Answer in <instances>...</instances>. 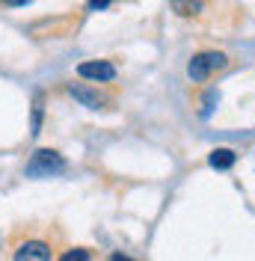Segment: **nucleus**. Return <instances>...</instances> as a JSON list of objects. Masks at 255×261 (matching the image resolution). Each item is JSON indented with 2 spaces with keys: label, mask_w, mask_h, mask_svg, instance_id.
Here are the masks:
<instances>
[{
  "label": "nucleus",
  "mask_w": 255,
  "mask_h": 261,
  "mask_svg": "<svg viewBox=\"0 0 255 261\" xmlns=\"http://www.w3.org/2000/svg\"><path fill=\"white\" fill-rule=\"evenodd\" d=\"M60 261H89V252L86 249H68Z\"/></svg>",
  "instance_id": "nucleus-8"
},
{
  "label": "nucleus",
  "mask_w": 255,
  "mask_h": 261,
  "mask_svg": "<svg viewBox=\"0 0 255 261\" xmlns=\"http://www.w3.org/2000/svg\"><path fill=\"white\" fill-rule=\"evenodd\" d=\"M78 74L80 77H86V81L107 83V81L116 77V68H113V63H107V60H92V63H80Z\"/></svg>",
  "instance_id": "nucleus-3"
},
{
  "label": "nucleus",
  "mask_w": 255,
  "mask_h": 261,
  "mask_svg": "<svg viewBox=\"0 0 255 261\" xmlns=\"http://www.w3.org/2000/svg\"><path fill=\"white\" fill-rule=\"evenodd\" d=\"M15 261H50V246L42 241H30L15 249Z\"/></svg>",
  "instance_id": "nucleus-5"
},
{
  "label": "nucleus",
  "mask_w": 255,
  "mask_h": 261,
  "mask_svg": "<svg viewBox=\"0 0 255 261\" xmlns=\"http://www.w3.org/2000/svg\"><path fill=\"white\" fill-rule=\"evenodd\" d=\"M63 169H65L63 154H57V151H50V148H39L30 158V163H27V175H30V178L57 175V172H63Z\"/></svg>",
  "instance_id": "nucleus-2"
},
{
  "label": "nucleus",
  "mask_w": 255,
  "mask_h": 261,
  "mask_svg": "<svg viewBox=\"0 0 255 261\" xmlns=\"http://www.w3.org/2000/svg\"><path fill=\"white\" fill-rule=\"evenodd\" d=\"M0 3H3V6H27L30 0H0Z\"/></svg>",
  "instance_id": "nucleus-9"
},
{
  "label": "nucleus",
  "mask_w": 255,
  "mask_h": 261,
  "mask_svg": "<svg viewBox=\"0 0 255 261\" xmlns=\"http://www.w3.org/2000/svg\"><path fill=\"white\" fill-rule=\"evenodd\" d=\"M220 68H225V54H220V50H202V54H196L190 60L187 74H190L193 83H202V81H208L214 71H220Z\"/></svg>",
  "instance_id": "nucleus-1"
},
{
  "label": "nucleus",
  "mask_w": 255,
  "mask_h": 261,
  "mask_svg": "<svg viewBox=\"0 0 255 261\" xmlns=\"http://www.w3.org/2000/svg\"><path fill=\"white\" fill-rule=\"evenodd\" d=\"M110 261H134V258H128V255H113Z\"/></svg>",
  "instance_id": "nucleus-11"
},
{
  "label": "nucleus",
  "mask_w": 255,
  "mask_h": 261,
  "mask_svg": "<svg viewBox=\"0 0 255 261\" xmlns=\"http://www.w3.org/2000/svg\"><path fill=\"white\" fill-rule=\"evenodd\" d=\"M68 92L74 101H80L83 107H89V110H98V107H104V95L98 92V89H89V86H80V83H71L68 86Z\"/></svg>",
  "instance_id": "nucleus-4"
},
{
  "label": "nucleus",
  "mask_w": 255,
  "mask_h": 261,
  "mask_svg": "<svg viewBox=\"0 0 255 261\" xmlns=\"http://www.w3.org/2000/svg\"><path fill=\"white\" fill-rule=\"evenodd\" d=\"M211 166H214V169H228V166H235V151H232V148H217V151H211Z\"/></svg>",
  "instance_id": "nucleus-7"
},
{
  "label": "nucleus",
  "mask_w": 255,
  "mask_h": 261,
  "mask_svg": "<svg viewBox=\"0 0 255 261\" xmlns=\"http://www.w3.org/2000/svg\"><path fill=\"white\" fill-rule=\"evenodd\" d=\"M169 3H172V9H175L178 15H184V18L199 15L205 9V0H169Z\"/></svg>",
  "instance_id": "nucleus-6"
},
{
  "label": "nucleus",
  "mask_w": 255,
  "mask_h": 261,
  "mask_svg": "<svg viewBox=\"0 0 255 261\" xmlns=\"http://www.w3.org/2000/svg\"><path fill=\"white\" fill-rule=\"evenodd\" d=\"M110 0H89V9H104Z\"/></svg>",
  "instance_id": "nucleus-10"
}]
</instances>
